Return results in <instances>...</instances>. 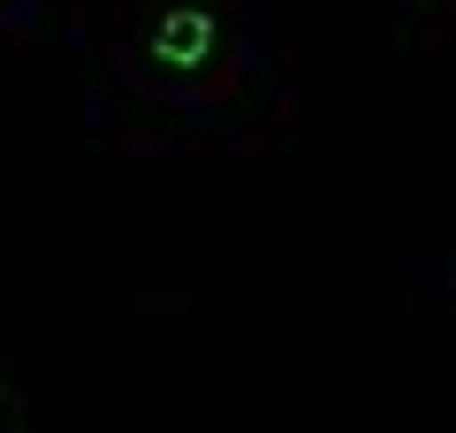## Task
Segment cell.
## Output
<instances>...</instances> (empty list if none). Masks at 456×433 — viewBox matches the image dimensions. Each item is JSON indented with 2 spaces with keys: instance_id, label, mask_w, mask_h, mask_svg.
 I'll use <instances>...</instances> for the list:
<instances>
[{
  "instance_id": "1",
  "label": "cell",
  "mask_w": 456,
  "mask_h": 433,
  "mask_svg": "<svg viewBox=\"0 0 456 433\" xmlns=\"http://www.w3.org/2000/svg\"><path fill=\"white\" fill-rule=\"evenodd\" d=\"M152 46H160V61H206L213 53V23L198 16V8H175V16H160V31H152Z\"/></svg>"
}]
</instances>
